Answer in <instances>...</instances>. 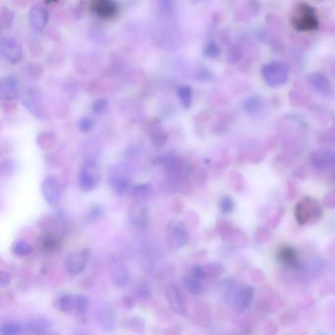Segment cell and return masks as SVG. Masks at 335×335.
<instances>
[{"label": "cell", "instance_id": "cell-1", "mask_svg": "<svg viewBox=\"0 0 335 335\" xmlns=\"http://www.w3.org/2000/svg\"><path fill=\"white\" fill-rule=\"evenodd\" d=\"M20 97L23 105L35 118L46 119V108L40 90L35 86L25 85L20 90Z\"/></svg>", "mask_w": 335, "mask_h": 335}, {"label": "cell", "instance_id": "cell-2", "mask_svg": "<svg viewBox=\"0 0 335 335\" xmlns=\"http://www.w3.org/2000/svg\"><path fill=\"white\" fill-rule=\"evenodd\" d=\"M101 174L99 165L93 159H87L83 163L79 172V185L85 192L94 190L100 182Z\"/></svg>", "mask_w": 335, "mask_h": 335}, {"label": "cell", "instance_id": "cell-3", "mask_svg": "<svg viewBox=\"0 0 335 335\" xmlns=\"http://www.w3.org/2000/svg\"><path fill=\"white\" fill-rule=\"evenodd\" d=\"M292 26L300 31L316 30L319 27V21L313 7L305 3L300 4L292 16Z\"/></svg>", "mask_w": 335, "mask_h": 335}, {"label": "cell", "instance_id": "cell-4", "mask_svg": "<svg viewBox=\"0 0 335 335\" xmlns=\"http://www.w3.org/2000/svg\"><path fill=\"white\" fill-rule=\"evenodd\" d=\"M108 272L111 282L117 288L126 287L131 279L130 271L119 256L112 255L108 261Z\"/></svg>", "mask_w": 335, "mask_h": 335}, {"label": "cell", "instance_id": "cell-5", "mask_svg": "<svg viewBox=\"0 0 335 335\" xmlns=\"http://www.w3.org/2000/svg\"><path fill=\"white\" fill-rule=\"evenodd\" d=\"M1 56L12 65L20 63L24 57V49L20 42L12 36H2L0 41Z\"/></svg>", "mask_w": 335, "mask_h": 335}, {"label": "cell", "instance_id": "cell-6", "mask_svg": "<svg viewBox=\"0 0 335 335\" xmlns=\"http://www.w3.org/2000/svg\"><path fill=\"white\" fill-rule=\"evenodd\" d=\"M166 239L170 248L174 250L182 249L188 243L189 236L182 221L178 219H172L166 229Z\"/></svg>", "mask_w": 335, "mask_h": 335}, {"label": "cell", "instance_id": "cell-7", "mask_svg": "<svg viewBox=\"0 0 335 335\" xmlns=\"http://www.w3.org/2000/svg\"><path fill=\"white\" fill-rule=\"evenodd\" d=\"M90 250L82 249L69 254L65 260V268L70 275L76 276L82 274L90 260Z\"/></svg>", "mask_w": 335, "mask_h": 335}, {"label": "cell", "instance_id": "cell-8", "mask_svg": "<svg viewBox=\"0 0 335 335\" xmlns=\"http://www.w3.org/2000/svg\"><path fill=\"white\" fill-rule=\"evenodd\" d=\"M41 193L50 206L55 207L59 205L62 199L63 189L60 181L56 176H48L41 183Z\"/></svg>", "mask_w": 335, "mask_h": 335}, {"label": "cell", "instance_id": "cell-9", "mask_svg": "<svg viewBox=\"0 0 335 335\" xmlns=\"http://www.w3.org/2000/svg\"><path fill=\"white\" fill-rule=\"evenodd\" d=\"M108 183L112 191L119 196L125 195L128 191H131V179L121 166L112 167L109 171Z\"/></svg>", "mask_w": 335, "mask_h": 335}, {"label": "cell", "instance_id": "cell-10", "mask_svg": "<svg viewBox=\"0 0 335 335\" xmlns=\"http://www.w3.org/2000/svg\"><path fill=\"white\" fill-rule=\"evenodd\" d=\"M295 214L300 223L306 224L318 220L322 214V211L320 206L314 200L305 199L298 204Z\"/></svg>", "mask_w": 335, "mask_h": 335}, {"label": "cell", "instance_id": "cell-11", "mask_svg": "<svg viewBox=\"0 0 335 335\" xmlns=\"http://www.w3.org/2000/svg\"><path fill=\"white\" fill-rule=\"evenodd\" d=\"M30 27L36 32L42 31L46 28L49 21V12L47 8L39 3L31 5L28 13Z\"/></svg>", "mask_w": 335, "mask_h": 335}, {"label": "cell", "instance_id": "cell-12", "mask_svg": "<svg viewBox=\"0 0 335 335\" xmlns=\"http://www.w3.org/2000/svg\"><path fill=\"white\" fill-rule=\"evenodd\" d=\"M96 321L102 331L112 332L116 327V315L113 307L108 303L99 305L96 311Z\"/></svg>", "mask_w": 335, "mask_h": 335}, {"label": "cell", "instance_id": "cell-13", "mask_svg": "<svg viewBox=\"0 0 335 335\" xmlns=\"http://www.w3.org/2000/svg\"><path fill=\"white\" fill-rule=\"evenodd\" d=\"M164 292L170 309L178 315L185 314L187 311V303L180 288L176 285H168Z\"/></svg>", "mask_w": 335, "mask_h": 335}, {"label": "cell", "instance_id": "cell-14", "mask_svg": "<svg viewBox=\"0 0 335 335\" xmlns=\"http://www.w3.org/2000/svg\"><path fill=\"white\" fill-rule=\"evenodd\" d=\"M263 77L270 86H280L287 79V71L282 64L273 63L263 68Z\"/></svg>", "mask_w": 335, "mask_h": 335}, {"label": "cell", "instance_id": "cell-15", "mask_svg": "<svg viewBox=\"0 0 335 335\" xmlns=\"http://www.w3.org/2000/svg\"><path fill=\"white\" fill-rule=\"evenodd\" d=\"M20 86L17 78L6 76L0 82V97L2 100L10 101L15 99L20 94Z\"/></svg>", "mask_w": 335, "mask_h": 335}, {"label": "cell", "instance_id": "cell-16", "mask_svg": "<svg viewBox=\"0 0 335 335\" xmlns=\"http://www.w3.org/2000/svg\"><path fill=\"white\" fill-rule=\"evenodd\" d=\"M91 11L97 17L105 20L114 18L118 12V6L115 2L109 0H97L92 2Z\"/></svg>", "mask_w": 335, "mask_h": 335}, {"label": "cell", "instance_id": "cell-17", "mask_svg": "<svg viewBox=\"0 0 335 335\" xmlns=\"http://www.w3.org/2000/svg\"><path fill=\"white\" fill-rule=\"evenodd\" d=\"M50 329V323L44 318H32L25 325V333L30 335H47Z\"/></svg>", "mask_w": 335, "mask_h": 335}, {"label": "cell", "instance_id": "cell-18", "mask_svg": "<svg viewBox=\"0 0 335 335\" xmlns=\"http://www.w3.org/2000/svg\"><path fill=\"white\" fill-rule=\"evenodd\" d=\"M129 220L131 224L137 228L143 229L148 225V211L141 205L134 206L129 211Z\"/></svg>", "mask_w": 335, "mask_h": 335}, {"label": "cell", "instance_id": "cell-19", "mask_svg": "<svg viewBox=\"0 0 335 335\" xmlns=\"http://www.w3.org/2000/svg\"><path fill=\"white\" fill-rule=\"evenodd\" d=\"M253 297H254V289L248 285L242 286L235 295L234 307L239 311H243L250 306L253 300Z\"/></svg>", "mask_w": 335, "mask_h": 335}, {"label": "cell", "instance_id": "cell-20", "mask_svg": "<svg viewBox=\"0 0 335 335\" xmlns=\"http://www.w3.org/2000/svg\"><path fill=\"white\" fill-rule=\"evenodd\" d=\"M76 296L72 294H63L55 300L54 306L63 313L69 314L75 310Z\"/></svg>", "mask_w": 335, "mask_h": 335}, {"label": "cell", "instance_id": "cell-21", "mask_svg": "<svg viewBox=\"0 0 335 335\" xmlns=\"http://www.w3.org/2000/svg\"><path fill=\"white\" fill-rule=\"evenodd\" d=\"M152 195V189L149 184H139L131 189V196L137 202H145L150 199Z\"/></svg>", "mask_w": 335, "mask_h": 335}, {"label": "cell", "instance_id": "cell-22", "mask_svg": "<svg viewBox=\"0 0 335 335\" xmlns=\"http://www.w3.org/2000/svg\"><path fill=\"white\" fill-rule=\"evenodd\" d=\"M183 284H184L185 288L187 289V291L190 292L192 295H200L204 290L202 280L196 278L192 274L191 275H186L184 277Z\"/></svg>", "mask_w": 335, "mask_h": 335}, {"label": "cell", "instance_id": "cell-23", "mask_svg": "<svg viewBox=\"0 0 335 335\" xmlns=\"http://www.w3.org/2000/svg\"><path fill=\"white\" fill-rule=\"evenodd\" d=\"M24 333V326L18 323L6 322L0 327V335H22Z\"/></svg>", "mask_w": 335, "mask_h": 335}, {"label": "cell", "instance_id": "cell-24", "mask_svg": "<svg viewBox=\"0 0 335 335\" xmlns=\"http://www.w3.org/2000/svg\"><path fill=\"white\" fill-rule=\"evenodd\" d=\"M12 252L15 256L26 257L33 252V246L26 240H19L14 244Z\"/></svg>", "mask_w": 335, "mask_h": 335}, {"label": "cell", "instance_id": "cell-25", "mask_svg": "<svg viewBox=\"0 0 335 335\" xmlns=\"http://www.w3.org/2000/svg\"><path fill=\"white\" fill-rule=\"evenodd\" d=\"M135 297L140 301H147L152 296V291L150 285L146 281H141L136 285L134 290Z\"/></svg>", "mask_w": 335, "mask_h": 335}, {"label": "cell", "instance_id": "cell-26", "mask_svg": "<svg viewBox=\"0 0 335 335\" xmlns=\"http://www.w3.org/2000/svg\"><path fill=\"white\" fill-rule=\"evenodd\" d=\"M177 95L185 108H189L193 100V91L189 86H180L177 89Z\"/></svg>", "mask_w": 335, "mask_h": 335}, {"label": "cell", "instance_id": "cell-27", "mask_svg": "<svg viewBox=\"0 0 335 335\" xmlns=\"http://www.w3.org/2000/svg\"><path fill=\"white\" fill-rule=\"evenodd\" d=\"M157 5L159 7L158 10L163 17L165 18L173 17L175 13V3L173 1L162 0V1H158Z\"/></svg>", "mask_w": 335, "mask_h": 335}, {"label": "cell", "instance_id": "cell-28", "mask_svg": "<svg viewBox=\"0 0 335 335\" xmlns=\"http://www.w3.org/2000/svg\"><path fill=\"white\" fill-rule=\"evenodd\" d=\"M89 309V299L83 294L76 295L75 300V310L77 314L81 317H85Z\"/></svg>", "mask_w": 335, "mask_h": 335}, {"label": "cell", "instance_id": "cell-29", "mask_svg": "<svg viewBox=\"0 0 335 335\" xmlns=\"http://www.w3.org/2000/svg\"><path fill=\"white\" fill-rule=\"evenodd\" d=\"M91 109L95 114H98V115L105 113L108 109V100L106 98H103V97L96 99L92 103Z\"/></svg>", "mask_w": 335, "mask_h": 335}, {"label": "cell", "instance_id": "cell-30", "mask_svg": "<svg viewBox=\"0 0 335 335\" xmlns=\"http://www.w3.org/2000/svg\"><path fill=\"white\" fill-rule=\"evenodd\" d=\"M279 257L280 260L282 262H284L285 264L291 265L296 261V255L294 253V251L292 249H290L289 247H286L284 249H282L279 253Z\"/></svg>", "mask_w": 335, "mask_h": 335}, {"label": "cell", "instance_id": "cell-31", "mask_svg": "<svg viewBox=\"0 0 335 335\" xmlns=\"http://www.w3.org/2000/svg\"><path fill=\"white\" fill-rule=\"evenodd\" d=\"M94 126V122L91 119V117H82L79 122H78V128L80 129L81 132L83 133H88L91 130H92Z\"/></svg>", "mask_w": 335, "mask_h": 335}, {"label": "cell", "instance_id": "cell-32", "mask_svg": "<svg viewBox=\"0 0 335 335\" xmlns=\"http://www.w3.org/2000/svg\"><path fill=\"white\" fill-rule=\"evenodd\" d=\"M219 208L220 211L223 213H231L234 209V204L233 201L229 197H223L219 203Z\"/></svg>", "mask_w": 335, "mask_h": 335}, {"label": "cell", "instance_id": "cell-33", "mask_svg": "<svg viewBox=\"0 0 335 335\" xmlns=\"http://www.w3.org/2000/svg\"><path fill=\"white\" fill-rule=\"evenodd\" d=\"M204 54L209 58H215L219 54V48L214 42H209L204 48Z\"/></svg>", "mask_w": 335, "mask_h": 335}, {"label": "cell", "instance_id": "cell-34", "mask_svg": "<svg viewBox=\"0 0 335 335\" xmlns=\"http://www.w3.org/2000/svg\"><path fill=\"white\" fill-rule=\"evenodd\" d=\"M191 274L193 276H195L196 278L200 279V280H202V279H204V278L207 277L206 269L203 268V267H201V266H195V267H193V269L191 271Z\"/></svg>", "mask_w": 335, "mask_h": 335}, {"label": "cell", "instance_id": "cell-35", "mask_svg": "<svg viewBox=\"0 0 335 335\" xmlns=\"http://www.w3.org/2000/svg\"><path fill=\"white\" fill-rule=\"evenodd\" d=\"M11 282H12L11 274L5 271H2L0 273V285L2 287H7L8 285H10Z\"/></svg>", "mask_w": 335, "mask_h": 335}, {"label": "cell", "instance_id": "cell-36", "mask_svg": "<svg viewBox=\"0 0 335 335\" xmlns=\"http://www.w3.org/2000/svg\"><path fill=\"white\" fill-rule=\"evenodd\" d=\"M101 214H102V210H101V208H97V207H95V208H93V209L91 210V213H90V217L93 220V219H96V218L100 217Z\"/></svg>", "mask_w": 335, "mask_h": 335}, {"label": "cell", "instance_id": "cell-37", "mask_svg": "<svg viewBox=\"0 0 335 335\" xmlns=\"http://www.w3.org/2000/svg\"><path fill=\"white\" fill-rule=\"evenodd\" d=\"M71 335H88L84 331H76L75 333H73Z\"/></svg>", "mask_w": 335, "mask_h": 335}]
</instances>
